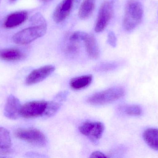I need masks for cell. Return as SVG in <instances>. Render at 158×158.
<instances>
[{
    "label": "cell",
    "instance_id": "cell-1",
    "mask_svg": "<svg viewBox=\"0 0 158 158\" xmlns=\"http://www.w3.org/2000/svg\"><path fill=\"white\" fill-rule=\"evenodd\" d=\"M143 9L137 0H129L126 3L123 18V27L127 31L133 30L143 20Z\"/></svg>",
    "mask_w": 158,
    "mask_h": 158
},
{
    "label": "cell",
    "instance_id": "cell-2",
    "mask_svg": "<svg viewBox=\"0 0 158 158\" xmlns=\"http://www.w3.org/2000/svg\"><path fill=\"white\" fill-rule=\"evenodd\" d=\"M125 90L122 87H115L96 93L87 99V103L94 105H103L113 103L124 96Z\"/></svg>",
    "mask_w": 158,
    "mask_h": 158
},
{
    "label": "cell",
    "instance_id": "cell-3",
    "mask_svg": "<svg viewBox=\"0 0 158 158\" xmlns=\"http://www.w3.org/2000/svg\"><path fill=\"white\" fill-rule=\"evenodd\" d=\"M46 31V23L29 27L16 33L13 36V41L17 44H28L45 35Z\"/></svg>",
    "mask_w": 158,
    "mask_h": 158
},
{
    "label": "cell",
    "instance_id": "cell-4",
    "mask_svg": "<svg viewBox=\"0 0 158 158\" xmlns=\"http://www.w3.org/2000/svg\"><path fill=\"white\" fill-rule=\"evenodd\" d=\"M15 135L19 139L35 146L42 147L45 146L47 143L45 135L38 129H18L15 131Z\"/></svg>",
    "mask_w": 158,
    "mask_h": 158
},
{
    "label": "cell",
    "instance_id": "cell-5",
    "mask_svg": "<svg viewBox=\"0 0 158 158\" xmlns=\"http://www.w3.org/2000/svg\"><path fill=\"white\" fill-rule=\"evenodd\" d=\"M114 12L113 1H106L100 6L98 14L95 31L100 32L104 31L113 17Z\"/></svg>",
    "mask_w": 158,
    "mask_h": 158
},
{
    "label": "cell",
    "instance_id": "cell-6",
    "mask_svg": "<svg viewBox=\"0 0 158 158\" xmlns=\"http://www.w3.org/2000/svg\"><path fill=\"white\" fill-rule=\"evenodd\" d=\"M48 102L33 101L27 102L21 106L20 116L25 118L44 117Z\"/></svg>",
    "mask_w": 158,
    "mask_h": 158
},
{
    "label": "cell",
    "instance_id": "cell-7",
    "mask_svg": "<svg viewBox=\"0 0 158 158\" xmlns=\"http://www.w3.org/2000/svg\"><path fill=\"white\" fill-rule=\"evenodd\" d=\"M80 132L88 137L93 143H96L102 137L105 126L99 122H85L79 128Z\"/></svg>",
    "mask_w": 158,
    "mask_h": 158
},
{
    "label": "cell",
    "instance_id": "cell-8",
    "mask_svg": "<svg viewBox=\"0 0 158 158\" xmlns=\"http://www.w3.org/2000/svg\"><path fill=\"white\" fill-rule=\"evenodd\" d=\"M80 0H62L56 7L53 19L56 23H61L67 18Z\"/></svg>",
    "mask_w": 158,
    "mask_h": 158
},
{
    "label": "cell",
    "instance_id": "cell-9",
    "mask_svg": "<svg viewBox=\"0 0 158 158\" xmlns=\"http://www.w3.org/2000/svg\"><path fill=\"white\" fill-rule=\"evenodd\" d=\"M55 70L54 66L47 65L41 67L31 71L26 79L27 85H33L45 79Z\"/></svg>",
    "mask_w": 158,
    "mask_h": 158
},
{
    "label": "cell",
    "instance_id": "cell-10",
    "mask_svg": "<svg viewBox=\"0 0 158 158\" xmlns=\"http://www.w3.org/2000/svg\"><path fill=\"white\" fill-rule=\"evenodd\" d=\"M21 106L18 98L13 95L9 96L6 100L4 109L5 116L11 120L18 118L20 116Z\"/></svg>",
    "mask_w": 158,
    "mask_h": 158
},
{
    "label": "cell",
    "instance_id": "cell-11",
    "mask_svg": "<svg viewBox=\"0 0 158 158\" xmlns=\"http://www.w3.org/2000/svg\"><path fill=\"white\" fill-rule=\"evenodd\" d=\"M83 41L89 57L94 59L98 58L100 55V51L94 36L93 34L87 33Z\"/></svg>",
    "mask_w": 158,
    "mask_h": 158
},
{
    "label": "cell",
    "instance_id": "cell-12",
    "mask_svg": "<svg viewBox=\"0 0 158 158\" xmlns=\"http://www.w3.org/2000/svg\"><path fill=\"white\" fill-rule=\"evenodd\" d=\"M28 17L26 11H19L9 15L4 22V26L6 28H14L24 23Z\"/></svg>",
    "mask_w": 158,
    "mask_h": 158
},
{
    "label": "cell",
    "instance_id": "cell-13",
    "mask_svg": "<svg viewBox=\"0 0 158 158\" xmlns=\"http://www.w3.org/2000/svg\"><path fill=\"white\" fill-rule=\"evenodd\" d=\"M143 138L148 145L154 150L158 151V129H147L143 134Z\"/></svg>",
    "mask_w": 158,
    "mask_h": 158
},
{
    "label": "cell",
    "instance_id": "cell-14",
    "mask_svg": "<svg viewBox=\"0 0 158 158\" xmlns=\"http://www.w3.org/2000/svg\"><path fill=\"white\" fill-rule=\"evenodd\" d=\"M92 80V75H83L71 79L69 83V85L71 88L74 90H81L90 85Z\"/></svg>",
    "mask_w": 158,
    "mask_h": 158
},
{
    "label": "cell",
    "instance_id": "cell-15",
    "mask_svg": "<svg viewBox=\"0 0 158 158\" xmlns=\"http://www.w3.org/2000/svg\"><path fill=\"white\" fill-rule=\"evenodd\" d=\"M24 57L23 53L16 48H8L0 51V58L6 61H18Z\"/></svg>",
    "mask_w": 158,
    "mask_h": 158
},
{
    "label": "cell",
    "instance_id": "cell-16",
    "mask_svg": "<svg viewBox=\"0 0 158 158\" xmlns=\"http://www.w3.org/2000/svg\"><path fill=\"white\" fill-rule=\"evenodd\" d=\"M95 0H83L79 8L78 15L82 19L88 18L95 8Z\"/></svg>",
    "mask_w": 158,
    "mask_h": 158
},
{
    "label": "cell",
    "instance_id": "cell-17",
    "mask_svg": "<svg viewBox=\"0 0 158 158\" xmlns=\"http://www.w3.org/2000/svg\"><path fill=\"white\" fill-rule=\"evenodd\" d=\"M12 141L9 132L5 128L0 127V148H10Z\"/></svg>",
    "mask_w": 158,
    "mask_h": 158
},
{
    "label": "cell",
    "instance_id": "cell-18",
    "mask_svg": "<svg viewBox=\"0 0 158 158\" xmlns=\"http://www.w3.org/2000/svg\"><path fill=\"white\" fill-rule=\"evenodd\" d=\"M123 111L126 115L137 117L142 115L143 109L140 106L137 105H129L123 107Z\"/></svg>",
    "mask_w": 158,
    "mask_h": 158
},
{
    "label": "cell",
    "instance_id": "cell-19",
    "mask_svg": "<svg viewBox=\"0 0 158 158\" xmlns=\"http://www.w3.org/2000/svg\"><path fill=\"white\" fill-rule=\"evenodd\" d=\"M60 105L56 102H48L45 117H51L53 116L59 110Z\"/></svg>",
    "mask_w": 158,
    "mask_h": 158
},
{
    "label": "cell",
    "instance_id": "cell-20",
    "mask_svg": "<svg viewBox=\"0 0 158 158\" xmlns=\"http://www.w3.org/2000/svg\"><path fill=\"white\" fill-rule=\"evenodd\" d=\"M79 52V46L76 42L70 41L65 48V53L69 55H76Z\"/></svg>",
    "mask_w": 158,
    "mask_h": 158
},
{
    "label": "cell",
    "instance_id": "cell-21",
    "mask_svg": "<svg viewBox=\"0 0 158 158\" xmlns=\"http://www.w3.org/2000/svg\"><path fill=\"white\" fill-rule=\"evenodd\" d=\"M87 33L84 32L77 31L70 35L69 37V41L77 42L79 41H83Z\"/></svg>",
    "mask_w": 158,
    "mask_h": 158
},
{
    "label": "cell",
    "instance_id": "cell-22",
    "mask_svg": "<svg viewBox=\"0 0 158 158\" xmlns=\"http://www.w3.org/2000/svg\"><path fill=\"white\" fill-rule=\"evenodd\" d=\"M107 42L112 47H116L117 45V40L114 32L110 31L108 34Z\"/></svg>",
    "mask_w": 158,
    "mask_h": 158
},
{
    "label": "cell",
    "instance_id": "cell-23",
    "mask_svg": "<svg viewBox=\"0 0 158 158\" xmlns=\"http://www.w3.org/2000/svg\"><path fill=\"white\" fill-rule=\"evenodd\" d=\"M90 158H108V157L107 156L105 155L104 153L100 151H95L93 152L91 154L90 156Z\"/></svg>",
    "mask_w": 158,
    "mask_h": 158
},
{
    "label": "cell",
    "instance_id": "cell-24",
    "mask_svg": "<svg viewBox=\"0 0 158 158\" xmlns=\"http://www.w3.org/2000/svg\"><path fill=\"white\" fill-rule=\"evenodd\" d=\"M12 150L10 148L7 149H3L0 148V156H4V155H9L12 153Z\"/></svg>",
    "mask_w": 158,
    "mask_h": 158
},
{
    "label": "cell",
    "instance_id": "cell-25",
    "mask_svg": "<svg viewBox=\"0 0 158 158\" xmlns=\"http://www.w3.org/2000/svg\"><path fill=\"white\" fill-rule=\"evenodd\" d=\"M41 1L44 2H49V1H52V0H41Z\"/></svg>",
    "mask_w": 158,
    "mask_h": 158
},
{
    "label": "cell",
    "instance_id": "cell-26",
    "mask_svg": "<svg viewBox=\"0 0 158 158\" xmlns=\"http://www.w3.org/2000/svg\"><path fill=\"white\" fill-rule=\"evenodd\" d=\"M11 1H16V0H11Z\"/></svg>",
    "mask_w": 158,
    "mask_h": 158
}]
</instances>
